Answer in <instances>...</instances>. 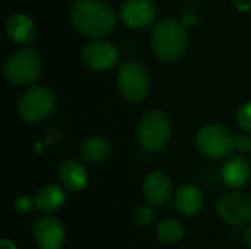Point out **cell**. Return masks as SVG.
Returning a JSON list of instances; mask_svg holds the SVG:
<instances>
[{"label": "cell", "mask_w": 251, "mask_h": 249, "mask_svg": "<svg viewBox=\"0 0 251 249\" xmlns=\"http://www.w3.org/2000/svg\"><path fill=\"white\" fill-rule=\"evenodd\" d=\"M238 125L251 134V103H246L240 107L238 114H237Z\"/></svg>", "instance_id": "44dd1931"}, {"label": "cell", "mask_w": 251, "mask_h": 249, "mask_svg": "<svg viewBox=\"0 0 251 249\" xmlns=\"http://www.w3.org/2000/svg\"><path fill=\"white\" fill-rule=\"evenodd\" d=\"M250 164L243 157H231L221 170L224 183L231 189L243 188L250 179Z\"/></svg>", "instance_id": "9a60e30c"}, {"label": "cell", "mask_w": 251, "mask_h": 249, "mask_svg": "<svg viewBox=\"0 0 251 249\" xmlns=\"http://www.w3.org/2000/svg\"><path fill=\"white\" fill-rule=\"evenodd\" d=\"M0 249H18V248H16V245H15V242H13V241H10V239H3V241L0 242Z\"/></svg>", "instance_id": "484cf974"}, {"label": "cell", "mask_w": 251, "mask_h": 249, "mask_svg": "<svg viewBox=\"0 0 251 249\" xmlns=\"http://www.w3.org/2000/svg\"><path fill=\"white\" fill-rule=\"evenodd\" d=\"M54 94L47 87H32L19 100L18 112L24 122L37 123L47 117L54 109Z\"/></svg>", "instance_id": "8992f818"}, {"label": "cell", "mask_w": 251, "mask_h": 249, "mask_svg": "<svg viewBox=\"0 0 251 249\" xmlns=\"http://www.w3.org/2000/svg\"><path fill=\"white\" fill-rule=\"evenodd\" d=\"M118 88L122 97L131 103L144 100L150 90L147 69L137 62H125L118 72Z\"/></svg>", "instance_id": "5b68a950"}, {"label": "cell", "mask_w": 251, "mask_h": 249, "mask_svg": "<svg viewBox=\"0 0 251 249\" xmlns=\"http://www.w3.org/2000/svg\"><path fill=\"white\" fill-rule=\"evenodd\" d=\"M34 205H35V204H34V198H29L28 195H19V197L15 200V203H13L15 210H16L18 213H21V214H25V213L31 211Z\"/></svg>", "instance_id": "7402d4cb"}, {"label": "cell", "mask_w": 251, "mask_h": 249, "mask_svg": "<svg viewBox=\"0 0 251 249\" xmlns=\"http://www.w3.org/2000/svg\"><path fill=\"white\" fill-rule=\"evenodd\" d=\"M181 23L185 26V28H191L197 23V15L194 12H187L182 19H181Z\"/></svg>", "instance_id": "cb8c5ba5"}, {"label": "cell", "mask_w": 251, "mask_h": 249, "mask_svg": "<svg viewBox=\"0 0 251 249\" xmlns=\"http://www.w3.org/2000/svg\"><path fill=\"white\" fill-rule=\"evenodd\" d=\"M82 59L94 70H107L118 63L119 48L109 41H93L84 47Z\"/></svg>", "instance_id": "8fae6325"}, {"label": "cell", "mask_w": 251, "mask_h": 249, "mask_svg": "<svg viewBox=\"0 0 251 249\" xmlns=\"http://www.w3.org/2000/svg\"><path fill=\"white\" fill-rule=\"evenodd\" d=\"M151 48L162 62H175L187 50L185 26L175 19L160 21L151 31Z\"/></svg>", "instance_id": "7a4b0ae2"}, {"label": "cell", "mask_w": 251, "mask_h": 249, "mask_svg": "<svg viewBox=\"0 0 251 249\" xmlns=\"http://www.w3.org/2000/svg\"><path fill=\"white\" fill-rule=\"evenodd\" d=\"M175 205L184 216H196L203 207V195L200 189L193 185H185L179 188L175 195Z\"/></svg>", "instance_id": "e0dca14e"}, {"label": "cell", "mask_w": 251, "mask_h": 249, "mask_svg": "<svg viewBox=\"0 0 251 249\" xmlns=\"http://www.w3.org/2000/svg\"><path fill=\"white\" fill-rule=\"evenodd\" d=\"M143 192L151 207H160L172 197V182L163 172H151L143 182Z\"/></svg>", "instance_id": "7c38bea8"}, {"label": "cell", "mask_w": 251, "mask_h": 249, "mask_svg": "<svg viewBox=\"0 0 251 249\" xmlns=\"http://www.w3.org/2000/svg\"><path fill=\"white\" fill-rule=\"evenodd\" d=\"M157 239L162 244L166 245H174L179 242L184 236V226L179 220L175 219H165L163 222L159 223L157 230H156Z\"/></svg>", "instance_id": "d6986e66"}, {"label": "cell", "mask_w": 251, "mask_h": 249, "mask_svg": "<svg viewBox=\"0 0 251 249\" xmlns=\"http://www.w3.org/2000/svg\"><path fill=\"white\" fill-rule=\"evenodd\" d=\"M4 78L15 85L34 84L41 75V57L32 48H21L7 57L3 66Z\"/></svg>", "instance_id": "3957f363"}, {"label": "cell", "mask_w": 251, "mask_h": 249, "mask_svg": "<svg viewBox=\"0 0 251 249\" xmlns=\"http://www.w3.org/2000/svg\"><path fill=\"white\" fill-rule=\"evenodd\" d=\"M171 120L169 116L162 110L149 112L138 125V141L147 151L163 150L171 139Z\"/></svg>", "instance_id": "277c9868"}, {"label": "cell", "mask_w": 251, "mask_h": 249, "mask_svg": "<svg viewBox=\"0 0 251 249\" xmlns=\"http://www.w3.org/2000/svg\"><path fill=\"white\" fill-rule=\"evenodd\" d=\"M134 220L138 226L147 227L156 220V213L151 207H140L134 216Z\"/></svg>", "instance_id": "ffe728a7"}, {"label": "cell", "mask_w": 251, "mask_h": 249, "mask_svg": "<svg viewBox=\"0 0 251 249\" xmlns=\"http://www.w3.org/2000/svg\"><path fill=\"white\" fill-rule=\"evenodd\" d=\"M244 242L249 248H251V226H249L247 230L244 232Z\"/></svg>", "instance_id": "4316f807"}, {"label": "cell", "mask_w": 251, "mask_h": 249, "mask_svg": "<svg viewBox=\"0 0 251 249\" xmlns=\"http://www.w3.org/2000/svg\"><path fill=\"white\" fill-rule=\"evenodd\" d=\"M234 148L241 154L249 153L251 151V138L249 135H238L234 139Z\"/></svg>", "instance_id": "603a6c76"}, {"label": "cell", "mask_w": 251, "mask_h": 249, "mask_svg": "<svg viewBox=\"0 0 251 249\" xmlns=\"http://www.w3.org/2000/svg\"><path fill=\"white\" fill-rule=\"evenodd\" d=\"M235 7L241 12H247L251 9V0H232Z\"/></svg>", "instance_id": "d4e9b609"}, {"label": "cell", "mask_w": 251, "mask_h": 249, "mask_svg": "<svg viewBox=\"0 0 251 249\" xmlns=\"http://www.w3.org/2000/svg\"><path fill=\"white\" fill-rule=\"evenodd\" d=\"M66 230L56 217H40L34 225V241L40 249H62Z\"/></svg>", "instance_id": "9c48e42d"}, {"label": "cell", "mask_w": 251, "mask_h": 249, "mask_svg": "<svg viewBox=\"0 0 251 249\" xmlns=\"http://www.w3.org/2000/svg\"><path fill=\"white\" fill-rule=\"evenodd\" d=\"M196 144L199 151L213 160H221L228 157L234 150V138L225 129L219 125H207L200 129L196 138Z\"/></svg>", "instance_id": "52a82bcc"}, {"label": "cell", "mask_w": 251, "mask_h": 249, "mask_svg": "<svg viewBox=\"0 0 251 249\" xmlns=\"http://www.w3.org/2000/svg\"><path fill=\"white\" fill-rule=\"evenodd\" d=\"M216 211L226 223L243 227L251 222V198L241 192L224 194L216 203Z\"/></svg>", "instance_id": "ba28073f"}, {"label": "cell", "mask_w": 251, "mask_h": 249, "mask_svg": "<svg viewBox=\"0 0 251 249\" xmlns=\"http://www.w3.org/2000/svg\"><path fill=\"white\" fill-rule=\"evenodd\" d=\"M65 203H66V195L63 189L57 185H46L34 197L35 208L46 214L62 210Z\"/></svg>", "instance_id": "2e32d148"}, {"label": "cell", "mask_w": 251, "mask_h": 249, "mask_svg": "<svg viewBox=\"0 0 251 249\" xmlns=\"http://www.w3.org/2000/svg\"><path fill=\"white\" fill-rule=\"evenodd\" d=\"M116 22V12L101 0H78L71 9L72 26L87 37L109 35Z\"/></svg>", "instance_id": "6da1fadb"}, {"label": "cell", "mask_w": 251, "mask_h": 249, "mask_svg": "<svg viewBox=\"0 0 251 249\" xmlns=\"http://www.w3.org/2000/svg\"><path fill=\"white\" fill-rule=\"evenodd\" d=\"M6 34L16 44H28L35 38V23L24 13L10 15L6 21Z\"/></svg>", "instance_id": "4fadbf2b"}, {"label": "cell", "mask_w": 251, "mask_h": 249, "mask_svg": "<svg viewBox=\"0 0 251 249\" xmlns=\"http://www.w3.org/2000/svg\"><path fill=\"white\" fill-rule=\"evenodd\" d=\"M157 9L151 0H126L119 12L124 25L140 29L147 28L156 19Z\"/></svg>", "instance_id": "30bf717a"}, {"label": "cell", "mask_w": 251, "mask_h": 249, "mask_svg": "<svg viewBox=\"0 0 251 249\" xmlns=\"http://www.w3.org/2000/svg\"><path fill=\"white\" fill-rule=\"evenodd\" d=\"M109 153H110L109 141L104 138H100V136L87 139L79 150V156L82 157V160L90 164L101 163L109 156Z\"/></svg>", "instance_id": "ac0fdd59"}, {"label": "cell", "mask_w": 251, "mask_h": 249, "mask_svg": "<svg viewBox=\"0 0 251 249\" xmlns=\"http://www.w3.org/2000/svg\"><path fill=\"white\" fill-rule=\"evenodd\" d=\"M59 178L65 189L69 192H79L88 183L87 170L76 160H65L59 166Z\"/></svg>", "instance_id": "5bb4252c"}]
</instances>
